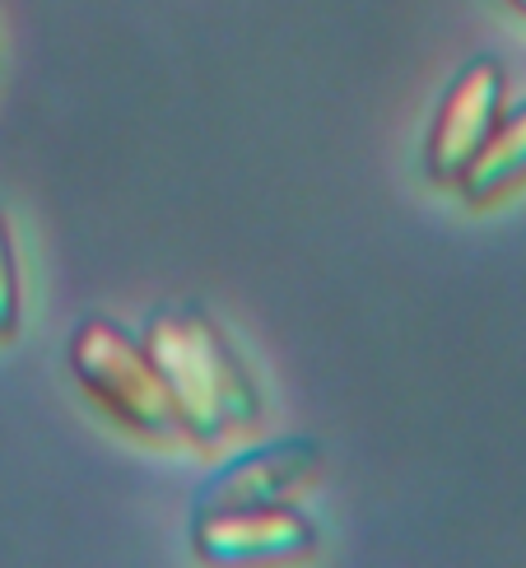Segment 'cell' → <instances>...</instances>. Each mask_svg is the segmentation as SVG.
<instances>
[{"instance_id":"3","label":"cell","mask_w":526,"mask_h":568,"mask_svg":"<svg viewBox=\"0 0 526 568\" xmlns=\"http://www.w3.org/2000/svg\"><path fill=\"white\" fill-rule=\"evenodd\" d=\"M191 550L205 564H294L317 550V523L303 508L243 504L191 508Z\"/></svg>"},{"instance_id":"5","label":"cell","mask_w":526,"mask_h":568,"mask_svg":"<svg viewBox=\"0 0 526 568\" xmlns=\"http://www.w3.org/2000/svg\"><path fill=\"white\" fill-rule=\"evenodd\" d=\"M322 470V447L313 438H275L220 462L191 494V508H243L284 504Z\"/></svg>"},{"instance_id":"8","label":"cell","mask_w":526,"mask_h":568,"mask_svg":"<svg viewBox=\"0 0 526 568\" xmlns=\"http://www.w3.org/2000/svg\"><path fill=\"white\" fill-rule=\"evenodd\" d=\"M504 6H513V10H517V14L526 19V0H504Z\"/></svg>"},{"instance_id":"6","label":"cell","mask_w":526,"mask_h":568,"mask_svg":"<svg viewBox=\"0 0 526 568\" xmlns=\"http://www.w3.org/2000/svg\"><path fill=\"white\" fill-rule=\"evenodd\" d=\"M522 182H526V103H517L513 112L504 108V116H498V126L489 131L481 154H475L471 169L457 178V192L471 210H489L504 196H513Z\"/></svg>"},{"instance_id":"4","label":"cell","mask_w":526,"mask_h":568,"mask_svg":"<svg viewBox=\"0 0 526 568\" xmlns=\"http://www.w3.org/2000/svg\"><path fill=\"white\" fill-rule=\"evenodd\" d=\"M508 108V75L494 57H475L457 70V80L447 84L443 103L434 112V126L424 140V169L438 186H457V178L471 169V159L481 154L489 131Z\"/></svg>"},{"instance_id":"7","label":"cell","mask_w":526,"mask_h":568,"mask_svg":"<svg viewBox=\"0 0 526 568\" xmlns=\"http://www.w3.org/2000/svg\"><path fill=\"white\" fill-rule=\"evenodd\" d=\"M23 322V280H19V247L14 224L0 210V341H14Z\"/></svg>"},{"instance_id":"1","label":"cell","mask_w":526,"mask_h":568,"mask_svg":"<svg viewBox=\"0 0 526 568\" xmlns=\"http://www.w3.org/2000/svg\"><path fill=\"white\" fill-rule=\"evenodd\" d=\"M140 341H145L154 368L173 392L191 447L214 453L229 438L261 429L266 406H261L252 373L237 359L233 341L201 307H163Z\"/></svg>"},{"instance_id":"2","label":"cell","mask_w":526,"mask_h":568,"mask_svg":"<svg viewBox=\"0 0 526 568\" xmlns=\"http://www.w3.org/2000/svg\"><path fill=\"white\" fill-rule=\"evenodd\" d=\"M65 364H70V377L80 383V392L117 429H127L154 447H191L169 383L154 368L145 341L131 336L127 326H117L108 317H89L70 336Z\"/></svg>"}]
</instances>
